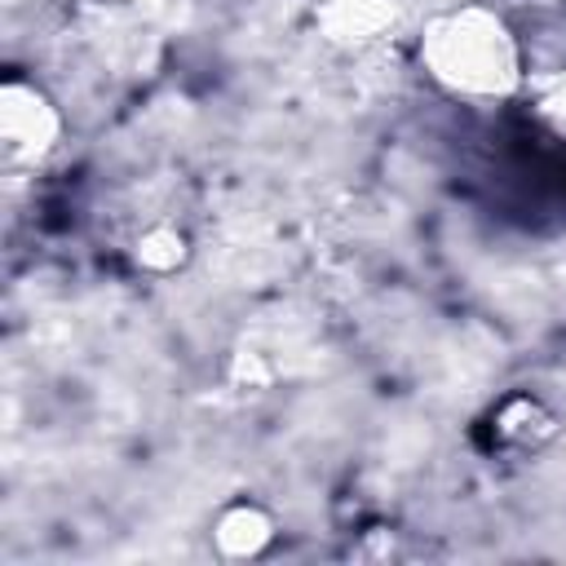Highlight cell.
I'll use <instances>...</instances> for the list:
<instances>
[{"label":"cell","mask_w":566,"mask_h":566,"mask_svg":"<svg viewBox=\"0 0 566 566\" xmlns=\"http://www.w3.org/2000/svg\"><path fill=\"white\" fill-rule=\"evenodd\" d=\"M416 57L442 93L464 102H504L526 80L517 31L486 4H455L433 13L420 31Z\"/></svg>","instance_id":"obj_1"},{"label":"cell","mask_w":566,"mask_h":566,"mask_svg":"<svg viewBox=\"0 0 566 566\" xmlns=\"http://www.w3.org/2000/svg\"><path fill=\"white\" fill-rule=\"evenodd\" d=\"M66 119L44 84L9 75L0 84V150L9 168H40L62 146Z\"/></svg>","instance_id":"obj_2"},{"label":"cell","mask_w":566,"mask_h":566,"mask_svg":"<svg viewBox=\"0 0 566 566\" xmlns=\"http://www.w3.org/2000/svg\"><path fill=\"white\" fill-rule=\"evenodd\" d=\"M274 539H279V517L252 495L221 504L208 522V544L226 562H256L274 548Z\"/></svg>","instance_id":"obj_3"},{"label":"cell","mask_w":566,"mask_h":566,"mask_svg":"<svg viewBox=\"0 0 566 566\" xmlns=\"http://www.w3.org/2000/svg\"><path fill=\"white\" fill-rule=\"evenodd\" d=\"M398 22V0H318L314 27L332 49H367Z\"/></svg>","instance_id":"obj_4"},{"label":"cell","mask_w":566,"mask_h":566,"mask_svg":"<svg viewBox=\"0 0 566 566\" xmlns=\"http://www.w3.org/2000/svg\"><path fill=\"white\" fill-rule=\"evenodd\" d=\"M491 433L500 447L513 451H539L553 433H557V416L548 411V402H539L535 394H509L495 416H491Z\"/></svg>","instance_id":"obj_5"},{"label":"cell","mask_w":566,"mask_h":566,"mask_svg":"<svg viewBox=\"0 0 566 566\" xmlns=\"http://www.w3.org/2000/svg\"><path fill=\"white\" fill-rule=\"evenodd\" d=\"M190 252H195V243H190V234H186V226H177V221H155V226H146L137 239H133V265L137 270H146V274H177V270H186L190 265Z\"/></svg>","instance_id":"obj_6"},{"label":"cell","mask_w":566,"mask_h":566,"mask_svg":"<svg viewBox=\"0 0 566 566\" xmlns=\"http://www.w3.org/2000/svg\"><path fill=\"white\" fill-rule=\"evenodd\" d=\"M535 115H539V124H548L553 133H566V75H557V80H548V84L539 88Z\"/></svg>","instance_id":"obj_7"}]
</instances>
